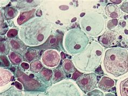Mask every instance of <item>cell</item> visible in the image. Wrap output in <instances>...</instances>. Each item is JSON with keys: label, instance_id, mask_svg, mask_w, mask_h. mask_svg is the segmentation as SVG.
Wrapping results in <instances>:
<instances>
[{"label": "cell", "instance_id": "cell-1", "mask_svg": "<svg viewBox=\"0 0 128 96\" xmlns=\"http://www.w3.org/2000/svg\"><path fill=\"white\" fill-rule=\"evenodd\" d=\"M52 25L41 17L29 21L22 26L19 31L20 38L29 46L42 45L50 37Z\"/></svg>", "mask_w": 128, "mask_h": 96}, {"label": "cell", "instance_id": "cell-2", "mask_svg": "<svg viewBox=\"0 0 128 96\" xmlns=\"http://www.w3.org/2000/svg\"><path fill=\"white\" fill-rule=\"evenodd\" d=\"M103 69L114 78L123 77L128 73V51L120 47L108 49L104 54Z\"/></svg>", "mask_w": 128, "mask_h": 96}, {"label": "cell", "instance_id": "cell-3", "mask_svg": "<svg viewBox=\"0 0 128 96\" xmlns=\"http://www.w3.org/2000/svg\"><path fill=\"white\" fill-rule=\"evenodd\" d=\"M103 54V46L100 43L93 41L84 50L74 56L72 62L78 71L92 73L100 66Z\"/></svg>", "mask_w": 128, "mask_h": 96}, {"label": "cell", "instance_id": "cell-4", "mask_svg": "<svg viewBox=\"0 0 128 96\" xmlns=\"http://www.w3.org/2000/svg\"><path fill=\"white\" fill-rule=\"evenodd\" d=\"M89 42L88 36L79 28L70 30L66 33L63 39V45L66 51L74 55L84 50Z\"/></svg>", "mask_w": 128, "mask_h": 96}, {"label": "cell", "instance_id": "cell-5", "mask_svg": "<svg viewBox=\"0 0 128 96\" xmlns=\"http://www.w3.org/2000/svg\"><path fill=\"white\" fill-rule=\"evenodd\" d=\"M80 22L82 30L88 36L92 37L100 35L106 26L103 16L95 11L86 13L80 19Z\"/></svg>", "mask_w": 128, "mask_h": 96}, {"label": "cell", "instance_id": "cell-6", "mask_svg": "<svg viewBox=\"0 0 128 96\" xmlns=\"http://www.w3.org/2000/svg\"><path fill=\"white\" fill-rule=\"evenodd\" d=\"M48 94L49 96H84L76 82L70 79L54 84L48 89Z\"/></svg>", "mask_w": 128, "mask_h": 96}, {"label": "cell", "instance_id": "cell-7", "mask_svg": "<svg viewBox=\"0 0 128 96\" xmlns=\"http://www.w3.org/2000/svg\"><path fill=\"white\" fill-rule=\"evenodd\" d=\"M16 77L18 81L23 85L26 91H41L46 90V83L40 76H37L32 73L24 72L18 69L16 72Z\"/></svg>", "mask_w": 128, "mask_h": 96}, {"label": "cell", "instance_id": "cell-8", "mask_svg": "<svg viewBox=\"0 0 128 96\" xmlns=\"http://www.w3.org/2000/svg\"><path fill=\"white\" fill-rule=\"evenodd\" d=\"M76 83L83 92L88 93L96 88L98 79L94 73H86L76 79Z\"/></svg>", "mask_w": 128, "mask_h": 96}, {"label": "cell", "instance_id": "cell-9", "mask_svg": "<svg viewBox=\"0 0 128 96\" xmlns=\"http://www.w3.org/2000/svg\"><path fill=\"white\" fill-rule=\"evenodd\" d=\"M60 56L55 50L48 49L42 56V62L46 67L50 68L56 67L60 64Z\"/></svg>", "mask_w": 128, "mask_h": 96}, {"label": "cell", "instance_id": "cell-10", "mask_svg": "<svg viewBox=\"0 0 128 96\" xmlns=\"http://www.w3.org/2000/svg\"><path fill=\"white\" fill-rule=\"evenodd\" d=\"M118 34L116 32L112 30L106 31L99 38L100 43L106 48L112 47L116 43Z\"/></svg>", "mask_w": 128, "mask_h": 96}, {"label": "cell", "instance_id": "cell-11", "mask_svg": "<svg viewBox=\"0 0 128 96\" xmlns=\"http://www.w3.org/2000/svg\"><path fill=\"white\" fill-rule=\"evenodd\" d=\"M98 88L104 92H109L115 85V82L109 76H104L98 82Z\"/></svg>", "mask_w": 128, "mask_h": 96}, {"label": "cell", "instance_id": "cell-12", "mask_svg": "<svg viewBox=\"0 0 128 96\" xmlns=\"http://www.w3.org/2000/svg\"><path fill=\"white\" fill-rule=\"evenodd\" d=\"M9 45L12 50L18 54L24 53L26 50V45L18 38H12L9 41Z\"/></svg>", "mask_w": 128, "mask_h": 96}, {"label": "cell", "instance_id": "cell-13", "mask_svg": "<svg viewBox=\"0 0 128 96\" xmlns=\"http://www.w3.org/2000/svg\"><path fill=\"white\" fill-rule=\"evenodd\" d=\"M105 12L107 16L112 19H117L120 15V8L114 3H109L106 6Z\"/></svg>", "mask_w": 128, "mask_h": 96}, {"label": "cell", "instance_id": "cell-14", "mask_svg": "<svg viewBox=\"0 0 128 96\" xmlns=\"http://www.w3.org/2000/svg\"><path fill=\"white\" fill-rule=\"evenodd\" d=\"M116 90L118 96H128V77L117 82Z\"/></svg>", "mask_w": 128, "mask_h": 96}, {"label": "cell", "instance_id": "cell-15", "mask_svg": "<svg viewBox=\"0 0 128 96\" xmlns=\"http://www.w3.org/2000/svg\"><path fill=\"white\" fill-rule=\"evenodd\" d=\"M12 79V74L8 70L1 68L0 70V85L1 88L9 84Z\"/></svg>", "mask_w": 128, "mask_h": 96}, {"label": "cell", "instance_id": "cell-16", "mask_svg": "<svg viewBox=\"0 0 128 96\" xmlns=\"http://www.w3.org/2000/svg\"><path fill=\"white\" fill-rule=\"evenodd\" d=\"M40 53L38 50L35 49H29L23 53V60L26 63H30L38 61L39 58Z\"/></svg>", "mask_w": 128, "mask_h": 96}, {"label": "cell", "instance_id": "cell-17", "mask_svg": "<svg viewBox=\"0 0 128 96\" xmlns=\"http://www.w3.org/2000/svg\"><path fill=\"white\" fill-rule=\"evenodd\" d=\"M35 11L36 10L33 9L31 10L25 11L21 13L18 16V19H17V23H18V25H22L23 24H24L25 23L28 22L32 18L34 17Z\"/></svg>", "mask_w": 128, "mask_h": 96}, {"label": "cell", "instance_id": "cell-18", "mask_svg": "<svg viewBox=\"0 0 128 96\" xmlns=\"http://www.w3.org/2000/svg\"><path fill=\"white\" fill-rule=\"evenodd\" d=\"M66 73L62 68H58L52 71V82L53 84L57 83L62 81H63L66 77Z\"/></svg>", "mask_w": 128, "mask_h": 96}, {"label": "cell", "instance_id": "cell-19", "mask_svg": "<svg viewBox=\"0 0 128 96\" xmlns=\"http://www.w3.org/2000/svg\"><path fill=\"white\" fill-rule=\"evenodd\" d=\"M0 96H24V92L12 86L5 91L1 92Z\"/></svg>", "mask_w": 128, "mask_h": 96}, {"label": "cell", "instance_id": "cell-20", "mask_svg": "<svg viewBox=\"0 0 128 96\" xmlns=\"http://www.w3.org/2000/svg\"><path fill=\"white\" fill-rule=\"evenodd\" d=\"M18 10L11 6H8L4 8L3 15L6 20H10V19L14 18L18 15Z\"/></svg>", "mask_w": 128, "mask_h": 96}, {"label": "cell", "instance_id": "cell-21", "mask_svg": "<svg viewBox=\"0 0 128 96\" xmlns=\"http://www.w3.org/2000/svg\"><path fill=\"white\" fill-rule=\"evenodd\" d=\"M62 68L66 74H70L74 73L76 71L75 67L73 62L69 59H66L63 62Z\"/></svg>", "mask_w": 128, "mask_h": 96}, {"label": "cell", "instance_id": "cell-22", "mask_svg": "<svg viewBox=\"0 0 128 96\" xmlns=\"http://www.w3.org/2000/svg\"><path fill=\"white\" fill-rule=\"evenodd\" d=\"M40 2V1H21L18 4V7L22 9L34 8L39 4Z\"/></svg>", "mask_w": 128, "mask_h": 96}, {"label": "cell", "instance_id": "cell-23", "mask_svg": "<svg viewBox=\"0 0 128 96\" xmlns=\"http://www.w3.org/2000/svg\"><path fill=\"white\" fill-rule=\"evenodd\" d=\"M8 58L12 63L14 65H18L22 62V57L20 54L13 51L10 52L8 55Z\"/></svg>", "mask_w": 128, "mask_h": 96}, {"label": "cell", "instance_id": "cell-24", "mask_svg": "<svg viewBox=\"0 0 128 96\" xmlns=\"http://www.w3.org/2000/svg\"><path fill=\"white\" fill-rule=\"evenodd\" d=\"M43 69V66L42 63L39 61H35L31 63L30 65V70L34 73L40 72Z\"/></svg>", "mask_w": 128, "mask_h": 96}, {"label": "cell", "instance_id": "cell-25", "mask_svg": "<svg viewBox=\"0 0 128 96\" xmlns=\"http://www.w3.org/2000/svg\"><path fill=\"white\" fill-rule=\"evenodd\" d=\"M40 75L45 81H49L52 78V71L47 68H43L40 72Z\"/></svg>", "mask_w": 128, "mask_h": 96}, {"label": "cell", "instance_id": "cell-26", "mask_svg": "<svg viewBox=\"0 0 128 96\" xmlns=\"http://www.w3.org/2000/svg\"><path fill=\"white\" fill-rule=\"evenodd\" d=\"M24 96H49L48 94L41 91H28L24 92Z\"/></svg>", "mask_w": 128, "mask_h": 96}, {"label": "cell", "instance_id": "cell-27", "mask_svg": "<svg viewBox=\"0 0 128 96\" xmlns=\"http://www.w3.org/2000/svg\"><path fill=\"white\" fill-rule=\"evenodd\" d=\"M10 47L6 42L1 43V55H6L9 54Z\"/></svg>", "mask_w": 128, "mask_h": 96}, {"label": "cell", "instance_id": "cell-28", "mask_svg": "<svg viewBox=\"0 0 128 96\" xmlns=\"http://www.w3.org/2000/svg\"><path fill=\"white\" fill-rule=\"evenodd\" d=\"M103 91L100 90L99 89H95L94 90L91 91L87 93V96H104Z\"/></svg>", "mask_w": 128, "mask_h": 96}, {"label": "cell", "instance_id": "cell-29", "mask_svg": "<svg viewBox=\"0 0 128 96\" xmlns=\"http://www.w3.org/2000/svg\"><path fill=\"white\" fill-rule=\"evenodd\" d=\"M118 24V19H112L108 22L107 28L110 30L114 29Z\"/></svg>", "mask_w": 128, "mask_h": 96}, {"label": "cell", "instance_id": "cell-30", "mask_svg": "<svg viewBox=\"0 0 128 96\" xmlns=\"http://www.w3.org/2000/svg\"><path fill=\"white\" fill-rule=\"evenodd\" d=\"M1 68L2 66L3 67H9L10 65V62L6 55H1Z\"/></svg>", "mask_w": 128, "mask_h": 96}, {"label": "cell", "instance_id": "cell-31", "mask_svg": "<svg viewBox=\"0 0 128 96\" xmlns=\"http://www.w3.org/2000/svg\"><path fill=\"white\" fill-rule=\"evenodd\" d=\"M18 29H10L6 34V36L9 38H14L18 35Z\"/></svg>", "mask_w": 128, "mask_h": 96}, {"label": "cell", "instance_id": "cell-32", "mask_svg": "<svg viewBox=\"0 0 128 96\" xmlns=\"http://www.w3.org/2000/svg\"><path fill=\"white\" fill-rule=\"evenodd\" d=\"M120 10L128 14V2H124L120 6Z\"/></svg>", "mask_w": 128, "mask_h": 96}, {"label": "cell", "instance_id": "cell-33", "mask_svg": "<svg viewBox=\"0 0 128 96\" xmlns=\"http://www.w3.org/2000/svg\"><path fill=\"white\" fill-rule=\"evenodd\" d=\"M81 75V74H80V72L79 71L76 70L73 73L72 76V79H73V80H76V79H78Z\"/></svg>", "mask_w": 128, "mask_h": 96}, {"label": "cell", "instance_id": "cell-34", "mask_svg": "<svg viewBox=\"0 0 128 96\" xmlns=\"http://www.w3.org/2000/svg\"><path fill=\"white\" fill-rule=\"evenodd\" d=\"M15 87L19 90H22L23 89V85L18 81H16L15 82Z\"/></svg>", "mask_w": 128, "mask_h": 96}, {"label": "cell", "instance_id": "cell-35", "mask_svg": "<svg viewBox=\"0 0 128 96\" xmlns=\"http://www.w3.org/2000/svg\"><path fill=\"white\" fill-rule=\"evenodd\" d=\"M21 67L23 68V69H24V70H28V69L30 68L29 64L26 62L22 63L21 64Z\"/></svg>", "mask_w": 128, "mask_h": 96}, {"label": "cell", "instance_id": "cell-36", "mask_svg": "<svg viewBox=\"0 0 128 96\" xmlns=\"http://www.w3.org/2000/svg\"><path fill=\"white\" fill-rule=\"evenodd\" d=\"M104 96H116L114 94L112 93V92H106L104 94Z\"/></svg>", "mask_w": 128, "mask_h": 96}, {"label": "cell", "instance_id": "cell-37", "mask_svg": "<svg viewBox=\"0 0 128 96\" xmlns=\"http://www.w3.org/2000/svg\"><path fill=\"white\" fill-rule=\"evenodd\" d=\"M60 8L61 9V10H66L68 9L69 7H68V6H66V5H62V6H60Z\"/></svg>", "mask_w": 128, "mask_h": 96}, {"label": "cell", "instance_id": "cell-38", "mask_svg": "<svg viewBox=\"0 0 128 96\" xmlns=\"http://www.w3.org/2000/svg\"><path fill=\"white\" fill-rule=\"evenodd\" d=\"M110 1L113 3H117V4H120V3L122 2V1H120V0H116V1H114V0H111Z\"/></svg>", "mask_w": 128, "mask_h": 96}]
</instances>
